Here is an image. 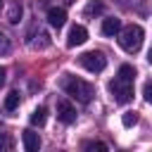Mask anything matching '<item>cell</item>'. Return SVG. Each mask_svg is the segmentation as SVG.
Returning <instances> with one entry per match:
<instances>
[{"instance_id": "6da1fadb", "label": "cell", "mask_w": 152, "mask_h": 152, "mask_svg": "<svg viewBox=\"0 0 152 152\" xmlns=\"http://www.w3.org/2000/svg\"><path fill=\"white\" fill-rule=\"evenodd\" d=\"M133 81H135V69L131 64H121L114 81H109V93H112L114 102L126 104L133 100Z\"/></svg>"}, {"instance_id": "7a4b0ae2", "label": "cell", "mask_w": 152, "mask_h": 152, "mask_svg": "<svg viewBox=\"0 0 152 152\" xmlns=\"http://www.w3.org/2000/svg\"><path fill=\"white\" fill-rule=\"evenodd\" d=\"M59 88H62L69 97H74L76 102H81V104H88V102L93 100V95H95V86H93V83H88V81H83V78H78V76H71V74H64V76H62Z\"/></svg>"}, {"instance_id": "3957f363", "label": "cell", "mask_w": 152, "mask_h": 152, "mask_svg": "<svg viewBox=\"0 0 152 152\" xmlns=\"http://www.w3.org/2000/svg\"><path fill=\"white\" fill-rule=\"evenodd\" d=\"M142 38H145V31H142V26H138V24H128V26H124V28L119 31V45H121V50H126V52H131V55H135V52L140 50Z\"/></svg>"}, {"instance_id": "277c9868", "label": "cell", "mask_w": 152, "mask_h": 152, "mask_svg": "<svg viewBox=\"0 0 152 152\" xmlns=\"http://www.w3.org/2000/svg\"><path fill=\"white\" fill-rule=\"evenodd\" d=\"M78 62H81V66H83L86 71H90V74H100V71H104V66H107V57H104L100 50H88V52H83V55L78 57Z\"/></svg>"}, {"instance_id": "5b68a950", "label": "cell", "mask_w": 152, "mask_h": 152, "mask_svg": "<svg viewBox=\"0 0 152 152\" xmlns=\"http://www.w3.org/2000/svg\"><path fill=\"white\" fill-rule=\"evenodd\" d=\"M57 119L62 124H74L76 121V107L69 100H64V97L57 100Z\"/></svg>"}, {"instance_id": "8992f818", "label": "cell", "mask_w": 152, "mask_h": 152, "mask_svg": "<svg viewBox=\"0 0 152 152\" xmlns=\"http://www.w3.org/2000/svg\"><path fill=\"white\" fill-rule=\"evenodd\" d=\"M26 43H28L31 48H36V50H38V48L43 50V48H48V45H50V36H48L43 28H38V31H36V26H33V28L28 31V36H26Z\"/></svg>"}, {"instance_id": "52a82bcc", "label": "cell", "mask_w": 152, "mask_h": 152, "mask_svg": "<svg viewBox=\"0 0 152 152\" xmlns=\"http://www.w3.org/2000/svg\"><path fill=\"white\" fill-rule=\"evenodd\" d=\"M86 40H88V31H86V26H81V24H74V26L69 28L66 45H69V48H76V45H83Z\"/></svg>"}, {"instance_id": "ba28073f", "label": "cell", "mask_w": 152, "mask_h": 152, "mask_svg": "<svg viewBox=\"0 0 152 152\" xmlns=\"http://www.w3.org/2000/svg\"><path fill=\"white\" fill-rule=\"evenodd\" d=\"M48 21L52 28H62L66 24V10L64 7H50L48 10Z\"/></svg>"}, {"instance_id": "9c48e42d", "label": "cell", "mask_w": 152, "mask_h": 152, "mask_svg": "<svg viewBox=\"0 0 152 152\" xmlns=\"http://www.w3.org/2000/svg\"><path fill=\"white\" fill-rule=\"evenodd\" d=\"M21 140H24V147L28 150V152H38V147H40V135L36 133V131H24L21 133Z\"/></svg>"}, {"instance_id": "30bf717a", "label": "cell", "mask_w": 152, "mask_h": 152, "mask_svg": "<svg viewBox=\"0 0 152 152\" xmlns=\"http://www.w3.org/2000/svg\"><path fill=\"white\" fill-rule=\"evenodd\" d=\"M119 31H121V19L107 17V19L102 21V33H104V36H116Z\"/></svg>"}, {"instance_id": "8fae6325", "label": "cell", "mask_w": 152, "mask_h": 152, "mask_svg": "<svg viewBox=\"0 0 152 152\" xmlns=\"http://www.w3.org/2000/svg\"><path fill=\"white\" fill-rule=\"evenodd\" d=\"M21 12H24L21 2H12V7L7 10V21H10V24H19V19H21Z\"/></svg>"}, {"instance_id": "7c38bea8", "label": "cell", "mask_w": 152, "mask_h": 152, "mask_svg": "<svg viewBox=\"0 0 152 152\" xmlns=\"http://www.w3.org/2000/svg\"><path fill=\"white\" fill-rule=\"evenodd\" d=\"M19 102H21V95H19L17 90H12V93H7V97H5V109H7V112H14V109L19 107Z\"/></svg>"}, {"instance_id": "4fadbf2b", "label": "cell", "mask_w": 152, "mask_h": 152, "mask_svg": "<svg viewBox=\"0 0 152 152\" xmlns=\"http://www.w3.org/2000/svg\"><path fill=\"white\" fill-rule=\"evenodd\" d=\"M45 119H48V109H45V107H36L33 114H31V124H33V126H43Z\"/></svg>"}, {"instance_id": "5bb4252c", "label": "cell", "mask_w": 152, "mask_h": 152, "mask_svg": "<svg viewBox=\"0 0 152 152\" xmlns=\"http://www.w3.org/2000/svg\"><path fill=\"white\" fill-rule=\"evenodd\" d=\"M104 12V2L102 0H90L88 7H86V17H93V14H102Z\"/></svg>"}, {"instance_id": "9a60e30c", "label": "cell", "mask_w": 152, "mask_h": 152, "mask_svg": "<svg viewBox=\"0 0 152 152\" xmlns=\"http://www.w3.org/2000/svg\"><path fill=\"white\" fill-rule=\"evenodd\" d=\"M121 124H124L126 128L135 126V124H138V112H124V116H121Z\"/></svg>"}, {"instance_id": "2e32d148", "label": "cell", "mask_w": 152, "mask_h": 152, "mask_svg": "<svg viewBox=\"0 0 152 152\" xmlns=\"http://www.w3.org/2000/svg\"><path fill=\"white\" fill-rule=\"evenodd\" d=\"M14 147V140H12V135L10 133H0V152H5V150H12Z\"/></svg>"}, {"instance_id": "e0dca14e", "label": "cell", "mask_w": 152, "mask_h": 152, "mask_svg": "<svg viewBox=\"0 0 152 152\" xmlns=\"http://www.w3.org/2000/svg\"><path fill=\"white\" fill-rule=\"evenodd\" d=\"M10 48H12V43H10V36L0 28V55H7L10 52Z\"/></svg>"}, {"instance_id": "ac0fdd59", "label": "cell", "mask_w": 152, "mask_h": 152, "mask_svg": "<svg viewBox=\"0 0 152 152\" xmlns=\"http://www.w3.org/2000/svg\"><path fill=\"white\" fill-rule=\"evenodd\" d=\"M83 147H86V150H100V152H107V145H104V142H97V140H93V142H86Z\"/></svg>"}, {"instance_id": "d6986e66", "label": "cell", "mask_w": 152, "mask_h": 152, "mask_svg": "<svg viewBox=\"0 0 152 152\" xmlns=\"http://www.w3.org/2000/svg\"><path fill=\"white\" fill-rule=\"evenodd\" d=\"M142 93H145V100H147V102H150V104H152V83H147V86H145V90H142Z\"/></svg>"}, {"instance_id": "ffe728a7", "label": "cell", "mask_w": 152, "mask_h": 152, "mask_svg": "<svg viewBox=\"0 0 152 152\" xmlns=\"http://www.w3.org/2000/svg\"><path fill=\"white\" fill-rule=\"evenodd\" d=\"M5 76H7V71H5V66H0V88L5 86Z\"/></svg>"}, {"instance_id": "44dd1931", "label": "cell", "mask_w": 152, "mask_h": 152, "mask_svg": "<svg viewBox=\"0 0 152 152\" xmlns=\"http://www.w3.org/2000/svg\"><path fill=\"white\" fill-rule=\"evenodd\" d=\"M147 59H150V64H152V48H150V52H147Z\"/></svg>"}, {"instance_id": "7402d4cb", "label": "cell", "mask_w": 152, "mask_h": 152, "mask_svg": "<svg viewBox=\"0 0 152 152\" xmlns=\"http://www.w3.org/2000/svg\"><path fill=\"white\" fill-rule=\"evenodd\" d=\"M0 10H2V0H0Z\"/></svg>"}]
</instances>
